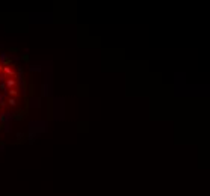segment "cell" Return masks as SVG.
Instances as JSON below:
<instances>
[{"mask_svg":"<svg viewBox=\"0 0 210 196\" xmlns=\"http://www.w3.org/2000/svg\"><path fill=\"white\" fill-rule=\"evenodd\" d=\"M27 115H29V113H27L26 110L20 109V110H17V112L11 113V119H14V121L20 122V121H23V119H26V118H27Z\"/></svg>","mask_w":210,"mask_h":196,"instance_id":"cell-1","label":"cell"},{"mask_svg":"<svg viewBox=\"0 0 210 196\" xmlns=\"http://www.w3.org/2000/svg\"><path fill=\"white\" fill-rule=\"evenodd\" d=\"M0 65H2V66H9V65H14L12 57H9L5 52H2V53H0Z\"/></svg>","mask_w":210,"mask_h":196,"instance_id":"cell-2","label":"cell"},{"mask_svg":"<svg viewBox=\"0 0 210 196\" xmlns=\"http://www.w3.org/2000/svg\"><path fill=\"white\" fill-rule=\"evenodd\" d=\"M47 106H49V112H47V119L52 121L53 119V100L49 97L47 98Z\"/></svg>","mask_w":210,"mask_h":196,"instance_id":"cell-3","label":"cell"},{"mask_svg":"<svg viewBox=\"0 0 210 196\" xmlns=\"http://www.w3.org/2000/svg\"><path fill=\"white\" fill-rule=\"evenodd\" d=\"M5 85H6V89H17V79H6L5 80Z\"/></svg>","mask_w":210,"mask_h":196,"instance_id":"cell-4","label":"cell"},{"mask_svg":"<svg viewBox=\"0 0 210 196\" xmlns=\"http://www.w3.org/2000/svg\"><path fill=\"white\" fill-rule=\"evenodd\" d=\"M27 97L29 98L35 97V83H33V80H30V83L27 85Z\"/></svg>","mask_w":210,"mask_h":196,"instance_id":"cell-5","label":"cell"},{"mask_svg":"<svg viewBox=\"0 0 210 196\" xmlns=\"http://www.w3.org/2000/svg\"><path fill=\"white\" fill-rule=\"evenodd\" d=\"M9 119H11V113H5V112L0 113V122H2V124H6Z\"/></svg>","mask_w":210,"mask_h":196,"instance_id":"cell-6","label":"cell"},{"mask_svg":"<svg viewBox=\"0 0 210 196\" xmlns=\"http://www.w3.org/2000/svg\"><path fill=\"white\" fill-rule=\"evenodd\" d=\"M23 110H26L27 113H29V110H30V98L27 97V95H24V109Z\"/></svg>","mask_w":210,"mask_h":196,"instance_id":"cell-7","label":"cell"},{"mask_svg":"<svg viewBox=\"0 0 210 196\" xmlns=\"http://www.w3.org/2000/svg\"><path fill=\"white\" fill-rule=\"evenodd\" d=\"M6 94L9 95V98H17L18 97V89H8Z\"/></svg>","mask_w":210,"mask_h":196,"instance_id":"cell-8","label":"cell"},{"mask_svg":"<svg viewBox=\"0 0 210 196\" xmlns=\"http://www.w3.org/2000/svg\"><path fill=\"white\" fill-rule=\"evenodd\" d=\"M49 95V85H42L41 86V97H47Z\"/></svg>","mask_w":210,"mask_h":196,"instance_id":"cell-9","label":"cell"},{"mask_svg":"<svg viewBox=\"0 0 210 196\" xmlns=\"http://www.w3.org/2000/svg\"><path fill=\"white\" fill-rule=\"evenodd\" d=\"M20 59L24 62V63H29V62H30V55L24 53V55H21V56H20Z\"/></svg>","mask_w":210,"mask_h":196,"instance_id":"cell-10","label":"cell"},{"mask_svg":"<svg viewBox=\"0 0 210 196\" xmlns=\"http://www.w3.org/2000/svg\"><path fill=\"white\" fill-rule=\"evenodd\" d=\"M6 104H8V106H11V107H15V106H17V98H8Z\"/></svg>","mask_w":210,"mask_h":196,"instance_id":"cell-11","label":"cell"},{"mask_svg":"<svg viewBox=\"0 0 210 196\" xmlns=\"http://www.w3.org/2000/svg\"><path fill=\"white\" fill-rule=\"evenodd\" d=\"M30 71L32 72H41V66L39 65H32L30 66Z\"/></svg>","mask_w":210,"mask_h":196,"instance_id":"cell-12","label":"cell"},{"mask_svg":"<svg viewBox=\"0 0 210 196\" xmlns=\"http://www.w3.org/2000/svg\"><path fill=\"white\" fill-rule=\"evenodd\" d=\"M8 52H9V53H12V55H15V53H18V52H20V48H18V47H9V48H8Z\"/></svg>","mask_w":210,"mask_h":196,"instance_id":"cell-13","label":"cell"},{"mask_svg":"<svg viewBox=\"0 0 210 196\" xmlns=\"http://www.w3.org/2000/svg\"><path fill=\"white\" fill-rule=\"evenodd\" d=\"M0 89H2L3 92H6L8 89H6V85H5V82H0Z\"/></svg>","mask_w":210,"mask_h":196,"instance_id":"cell-14","label":"cell"},{"mask_svg":"<svg viewBox=\"0 0 210 196\" xmlns=\"http://www.w3.org/2000/svg\"><path fill=\"white\" fill-rule=\"evenodd\" d=\"M5 127H6V124H2V122H0V133L5 130Z\"/></svg>","mask_w":210,"mask_h":196,"instance_id":"cell-15","label":"cell"},{"mask_svg":"<svg viewBox=\"0 0 210 196\" xmlns=\"http://www.w3.org/2000/svg\"><path fill=\"white\" fill-rule=\"evenodd\" d=\"M5 106H6V101H5V100H2V101H0V109L5 107Z\"/></svg>","mask_w":210,"mask_h":196,"instance_id":"cell-16","label":"cell"},{"mask_svg":"<svg viewBox=\"0 0 210 196\" xmlns=\"http://www.w3.org/2000/svg\"><path fill=\"white\" fill-rule=\"evenodd\" d=\"M3 100V95H0V101H2Z\"/></svg>","mask_w":210,"mask_h":196,"instance_id":"cell-17","label":"cell"},{"mask_svg":"<svg viewBox=\"0 0 210 196\" xmlns=\"http://www.w3.org/2000/svg\"><path fill=\"white\" fill-rule=\"evenodd\" d=\"M0 113H2V109H0Z\"/></svg>","mask_w":210,"mask_h":196,"instance_id":"cell-18","label":"cell"}]
</instances>
